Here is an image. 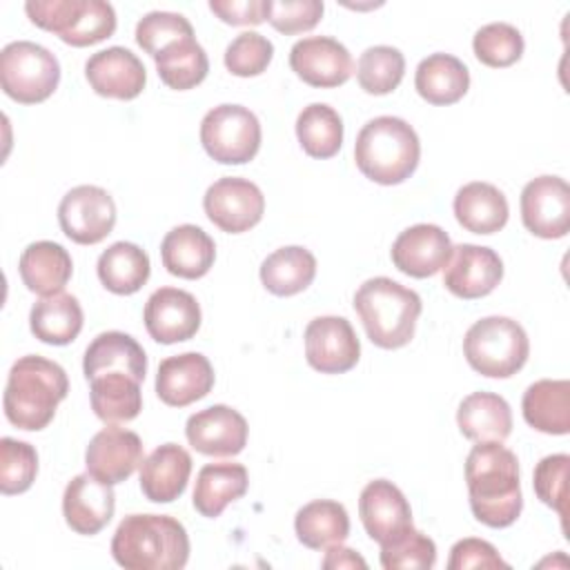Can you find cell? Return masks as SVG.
<instances>
[{
    "label": "cell",
    "mask_w": 570,
    "mask_h": 570,
    "mask_svg": "<svg viewBox=\"0 0 570 570\" xmlns=\"http://www.w3.org/2000/svg\"><path fill=\"white\" fill-rule=\"evenodd\" d=\"M89 87L102 98L134 100L147 85L142 60L125 47H107L89 56L85 62Z\"/></svg>",
    "instance_id": "18"
},
{
    "label": "cell",
    "mask_w": 570,
    "mask_h": 570,
    "mask_svg": "<svg viewBox=\"0 0 570 570\" xmlns=\"http://www.w3.org/2000/svg\"><path fill=\"white\" fill-rule=\"evenodd\" d=\"M142 461L140 436L127 428H118L116 423L96 432L85 450L87 472L109 485L127 481Z\"/></svg>",
    "instance_id": "17"
},
{
    "label": "cell",
    "mask_w": 570,
    "mask_h": 570,
    "mask_svg": "<svg viewBox=\"0 0 570 570\" xmlns=\"http://www.w3.org/2000/svg\"><path fill=\"white\" fill-rule=\"evenodd\" d=\"M358 517L367 537L379 546L412 528V508L401 488L387 479H374L361 490Z\"/></svg>",
    "instance_id": "19"
},
{
    "label": "cell",
    "mask_w": 570,
    "mask_h": 570,
    "mask_svg": "<svg viewBox=\"0 0 570 570\" xmlns=\"http://www.w3.org/2000/svg\"><path fill=\"white\" fill-rule=\"evenodd\" d=\"M20 278L29 292L49 296L62 292L73 274V261L69 252L53 240L29 243L18 261Z\"/></svg>",
    "instance_id": "27"
},
{
    "label": "cell",
    "mask_w": 570,
    "mask_h": 570,
    "mask_svg": "<svg viewBox=\"0 0 570 570\" xmlns=\"http://www.w3.org/2000/svg\"><path fill=\"white\" fill-rule=\"evenodd\" d=\"M261 122L243 105H218L203 116L200 142L220 165L249 163L261 149Z\"/></svg>",
    "instance_id": "8"
},
{
    "label": "cell",
    "mask_w": 570,
    "mask_h": 570,
    "mask_svg": "<svg viewBox=\"0 0 570 570\" xmlns=\"http://www.w3.org/2000/svg\"><path fill=\"white\" fill-rule=\"evenodd\" d=\"M214 367L205 354L183 352L160 361L156 394L169 407H185L207 396L214 387Z\"/></svg>",
    "instance_id": "20"
},
{
    "label": "cell",
    "mask_w": 570,
    "mask_h": 570,
    "mask_svg": "<svg viewBox=\"0 0 570 570\" xmlns=\"http://www.w3.org/2000/svg\"><path fill=\"white\" fill-rule=\"evenodd\" d=\"M305 358L321 374L350 372L361 358V343L343 316H316L305 327Z\"/></svg>",
    "instance_id": "12"
},
{
    "label": "cell",
    "mask_w": 570,
    "mask_h": 570,
    "mask_svg": "<svg viewBox=\"0 0 570 570\" xmlns=\"http://www.w3.org/2000/svg\"><path fill=\"white\" fill-rule=\"evenodd\" d=\"M60 82V62L42 45L13 40L0 51V87L20 105L47 100Z\"/></svg>",
    "instance_id": "7"
},
{
    "label": "cell",
    "mask_w": 570,
    "mask_h": 570,
    "mask_svg": "<svg viewBox=\"0 0 570 570\" xmlns=\"http://www.w3.org/2000/svg\"><path fill=\"white\" fill-rule=\"evenodd\" d=\"M456 425L474 443H503L512 432L510 403L494 392H472L459 403Z\"/></svg>",
    "instance_id": "30"
},
{
    "label": "cell",
    "mask_w": 570,
    "mask_h": 570,
    "mask_svg": "<svg viewBox=\"0 0 570 570\" xmlns=\"http://www.w3.org/2000/svg\"><path fill=\"white\" fill-rule=\"evenodd\" d=\"M207 218L227 234H243L256 227L265 214L261 187L240 176H223L203 196Z\"/></svg>",
    "instance_id": "10"
},
{
    "label": "cell",
    "mask_w": 570,
    "mask_h": 570,
    "mask_svg": "<svg viewBox=\"0 0 570 570\" xmlns=\"http://www.w3.org/2000/svg\"><path fill=\"white\" fill-rule=\"evenodd\" d=\"M76 7L78 0H29L24 4V11L36 27L51 31L60 38L62 31L69 27Z\"/></svg>",
    "instance_id": "49"
},
{
    "label": "cell",
    "mask_w": 570,
    "mask_h": 570,
    "mask_svg": "<svg viewBox=\"0 0 570 570\" xmlns=\"http://www.w3.org/2000/svg\"><path fill=\"white\" fill-rule=\"evenodd\" d=\"M316 276V258L301 245L274 249L261 263V283L274 296H294L312 285Z\"/></svg>",
    "instance_id": "36"
},
{
    "label": "cell",
    "mask_w": 570,
    "mask_h": 570,
    "mask_svg": "<svg viewBox=\"0 0 570 570\" xmlns=\"http://www.w3.org/2000/svg\"><path fill=\"white\" fill-rule=\"evenodd\" d=\"M452 207L463 229L483 236L503 229L510 216L505 194L497 185L483 180L463 185L456 191Z\"/></svg>",
    "instance_id": "26"
},
{
    "label": "cell",
    "mask_w": 570,
    "mask_h": 570,
    "mask_svg": "<svg viewBox=\"0 0 570 570\" xmlns=\"http://www.w3.org/2000/svg\"><path fill=\"white\" fill-rule=\"evenodd\" d=\"M354 309L376 347L399 350L412 341L423 303L414 289L387 276H374L356 289Z\"/></svg>",
    "instance_id": "5"
},
{
    "label": "cell",
    "mask_w": 570,
    "mask_h": 570,
    "mask_svg": "<svg viewBox=\"0 0 570 570\" xmlns=\"http://www.w3.org/2000/svg\"><path fill=\"white\" fill-rule=\"evenodd\" d=\"M194 27L183 13L149 11L136 24V42L142 51L156 58L165 47L183 38H191Z\"/></svg>",
    "instance_id": "44"
},
{
    "label": "cell",
    "mask_w": 570,
    "mask_h": 570,
    "mask_svg": "<svg viewBox=\"0 0 570 570\" xmlns=\"http://www.w3.org/2000/svg\"><path fill=\"white\" fill-rule=\"evenodd\" d=\"M116 31V11L105 0H78L69 27L60 40L71 47H89L107 40Z\"/></svg>",
    "instance_id": "41"
},
{
    "label": "cell",
    "mask_w": 570,
    "mask_h": 570,
    "mask_svg": "<svg viewBox=\"0 0 570 570\" xmlns=\"http://www.w3.org/2000/svg\"><path fill=\"white\" fill-rule=\"evenodd\" d=\"M274 58V45L258 31L238 33L225 49V67L238 78L263 73Z\"/></svg>",
    "instance_id": "45"
},
{
    "label": "cell",
    "mask_w": 570,
    "mask_h": 570,
    "mask_svg": "<svg viewBox=\"0 0 570 570\" xmlns=\"http://www.w3.org/2000/svg\"><path fill=\"white\" fill-rule=\"evenodd\" d=\"M154 62L160 80L176 91L194 89L209 71V58L194 36L171 42L154 58Z\"/></svg>",
    "instance_id": "37"
},
{
    "label": "cell",
    "mask_w": 570,
    "mask_h": 570,
    "mask_svg": "<svg viewBox=\"0 0 570 570\" xmlns=\"http://www.w3.org/2000/svg\"><path fill=\"white\" fill-rule=\"evenodd\" d=\"M247 421L229 405H209L194 412L185 423L189 445L205 456H236L247 445Z\"/></svg>",
    "instance_id": "16"
},
{
    "label": "cell",
    "mask_w": 570,
    "mask_h": 570,
    "mask_svg": "<svg viewBox=\"0 0 570 570\" xmlns=\"http://www.w3.org/2000/svg\"><path fill=\"white\" fill-rule=\"evenodd\" d=\"M436 563L434 541L416 530L407 528L396 539L381 546V566L385 570H430Z\"/></svg>",
    "instance_id": "43"
},
{
    "label": "cell",
    "mask_w": 570,
    "mask_h": 570,
    "mask_svg": "<svg viewBox=\"0 0 570 570\" xmlns=\"http://www.w3.org/2000/svg\"><path fill=\"white\" fill-rule=\"evenodd\" d=\"M58 223L69 240L96 245L105 240L116 225V203L111 194L98 185H78L62 196Z\"/></svg>",
    "instance_id": "9"
},
{
    "label": "cell",
    "mask_w": 570,
    "mask_h": 570,
    "mask_svg": "<svg viewBox=\"0 0 570 570\" xmlns=\"http://www.w3.org/2000/svg\"><path fill=\"white\" fill-rule=\"evenodd\" d=\"M296 539L309 550H325L343 543L350 534V517L343 503L316 499L305 503L294 517Z\"/></svg>",
    "instance_id": "35"
},
{
    "label": "cell",
    "mask_w": 570,
    "mask_h": 570,
    "mask_svg": "<svg viewBox=\"0 0 570 570\" xmlns=\"http://www.w3.org/2000/svg\"><path fill=\"white\" fill-rule=\"evenodd\" d=\"M470 510L488 528L512 525L523 510L519 461L499 441L476 443L465 459Z\"/></svg>",
    "instance_id": "1"
},
{
    "label": "cell",
    "mask_w": 570,
    "mask_h": 570,
    "mask_svg": "<svg viewBox=\"0 0 570 570\" xmlns=\"http://www.w3.org/2000/svg\"><path fill=\"white\" fill-rule=\"evenodd\" d=\"M94 414L105 423L134 421L142 410L140 381L125 372H107L89 379Z\"/></svg>",
    "instance_id": "33"
},
{
    "label": "cell",
    "mask_w": 570,
    "mask_h": 570,
    "mask_svg": "<svg viewBox=\"0 0 570 570\" xmlns=\"http://www.w3.org/2000/svg\"><path fill=\"white\" fill-rule=\"evenodd\" d=\"M116 494L109 483L85 472L73 476L62 494V514L67 525L82 537L98 534L114 517Z\"/></svg>",
    "instance_id": "22"
},
{
    "label": "cell",
    "mask_w": 570,
    "mask_h": 570,
    "mask_svg": "<svg viewBox=\"0 0 570 570\" xmlns=\"http://www.w3.org/2000/svg\"><path fill=\"white\" fill-rule=\"evenodd\" d=\"M568 454H548L543 456L532 474V485L541 503L552 508L561 517V525L566 530V503H568Z\"/></svg>",
    "instance_id": "46"
},
{
    "label": "cell",
    "mask_w": 570,
    "mask_h": 570,
    "mask_svg": "<svg viewBox=\"0 0 570 570\" xmlns=\"http://www.w3.org/2000/svg\"><path fill=\"white\" fill-rule=\"evenodd\" d=\"M96 272L105 289L118 296H129L149 281L151 263L142 247L136 243L118 240L98 256Z\"/></svg>",
    "instance_id": "34"
},
{
    "label": "cell",
    "mask_w": 570,
    "mask_h": 570,
    "mask_svg": "<svg viewBox=\"0 0 570 570\" xmlns=\"http://www.w3.org/2000/svg\"><path fill=\"white\" fill-rule=\"evenodd\" d=\"M521 220L539 238H563L570 229V185L559 176H537L525 183Z\"/></svg>",
    "instance_id": "11"
},
{
    "label": "cell",
    "mask_w": 570,
    "mask_h": 570,
    "mask_svg": "<svg viewBox=\"0 0 570 570\" xmlns=\"http://www.w3.org/2000/svg\"><path fill=\"white\" fill-rule=\"evenodd\" d=\"M111 554L125 570H180L189 559V537L169 514H129L114 532Z\"/></svg>",
    "instance_id": "3"
},
{
    "label": "cell",
    "mask_w": 570,
    "mask_h": 570,
    "mask_svg": "<svg viewBox=\"0 0 570 570\" xmlns=\"http://www.w3.org/2000/svg\"><path fill=\"white\" fill-rule=\"evenodd\" d=\"M200 305L194 294L178 287L156 289L142 312L145 327L156 343L171 345L189 341L200 330Z\"/></svg>",
    "instance_id": "15"
},
{
    "label": "cell",
    "mask_w": 570,
    "mask_h": 570,
    "mask_svg": "<svg viewBox=\"0 0 570 570\" xmlns=\"http://www.w3.org/2000/svg\"><path fill=\"white\" fill-rule=\"evenodd\" d=\"M414 87L430 105H454L470 89V71L452 53H430L416 67Z\"/></svg>",
    "instance_id": "31"
},
{
    "label": "cell",
    "mask_w": 570,
    "mask_h": 570,
    "mask_svg": "<svg viewBox=\"0 0 570 570\" xmlns=\"http://www.w3.org/2000/svg\"><path fill=\"white\" fill-rule=\"evenodd\" d=\"M421 142L410 122L399 116L367 120L354 142L358 171L379 185H399L419 167Z\"/></svg>",
    "instance_id": "4"
},
{
    "label": "cell",
    "mask_w": 570,
    "mask_h": 570,
    "mask_svg": "<svg viewBox=\"0 0 570 570\" xmlns=\"http://www.w3.org/2000/svg\"><path fill=\"white\" fill-rule=\"evenodd\" d=\"M292 71L309 87L332 89L354 73V60L343 42L332 36H307L289 49Z\"/></svg>",
    "instance_id": "14"
},
{
    "label": "cell",
    "mask_w": 570,
    "mask_h": 570,
    "mask_svg": "<svg viewBox=\"0 0 570 570\" xmlns=\"http://www.w3.org/2000/svg\"><path fill=\"white\" fill-rule=\"evenodd\" d=\"M82 307L73 294L56 292L33 303L29 312L31 334L47 345H69L82 330Z\"/></svg>",
    "instance_id": "32"
},
{
    "label": "cell",
    "mask_w": 570,
    "mask_h": 570,
    "mask_svg": "<svg viewBox=\"0 0 570 570\" xmlns=\"http://www.w3.org/2000/svg\"><path fill=\"white\" fill-rule=\"evenodd\" d=\"M247 485H249V476L243 463H234V461L207 463L196 474L191 503L196 512H200L203 517L216 519L223 514V510L229 503H234L247 492Z\"/></svg>",
    "instance_id": "29"
},
{
    "label": "cell",
    "mask_w": 570,
    "mask_h": 570,
    "mask_svg": "<svg viewBox=\"0 0 570 570\" xmlns=\"http://www.w3.org/2000/svg\"><path fill=\"white\" fill-rule=\"evenodd\" d=\"M450 252L452 240L445 229L432 223H419L396 236L390 256L399 272L412 278H428L443 269Z\"/></svg>",
    "instance_id": "21"
},
{
    "label": "cell",
    "mask_w": 570,
    "mask_h": 570,
    "mask_svg": "<svg viewBox=\"0 0 570 570\" xmlns=\"http://www.w3.org/2000/svg\"><path fill=\"white\" fill-rule=\"evenodd\" d=\"M82 372L87 381L107 372H125L142 383L147 374V354L131 334L118 330L102 332L87 345Z\"/></svg>",
    "instance_id": "25"
},
{
    "label": "cell",
    "mask_w": 570,
    "mask_h": 570,
    "mask_svg": "<svg viewBox=\"0 0 570 570\" xmlns=\"http://www.w3.org/2000/svg\"><path fill=\"white\" fill-rule=\"evenodd\" d=\"M325 4L321 0H269L267 2V22L285 33H303L318 24Z\"/></svg>",
    "instance_id": "47"
},
{
    "label": "cell",
    "mask_w": 570,
    "mask_h": 570,
    "mask_svg": "<svg viewBox=\"0 0 570 570\" xmlns=\"http://www.w3.org/2000/svg\"><path fill=\"white\" fill-rule=\"evenodd\" d=\"M269 0H209L212 13L232 27H256L267 20Z\"/></svg>",
    "instance_id": "50"
},
{
    "label": "cell",
    "mask_w": 570,
    "mask_h": 570,
    "mask_svg": "<svg viewBox=\"0 0 570 570\" xmlns=\"http://www.w3.org/2000/svg\"><path fill=\"white\" fill-rule=\"evenodd\" d=\"M472 49L479 62L492 69H503L514 65L525 49L521 31L510 22H488L476 29L472 38Z\"/></svg>",
    "instance_id": "40"
},
{
    "label": "cell",
    "mask_w": 570,
    "mask_h": 570,
    "mask_svg": "<svg viewBox=\"0 0 570 570\" xmlns=\"http://www.w3.org/2000/svg\"><path fill=\"white\" fill-rule=\"evenodd\" d=\"M69 379L56 363L38 354L20 356L7 376L2 407L11 425L27 432L45 430L67 399Z\"/></svg>",
    "instance_id": "2"
},
{
    "label": "cell",
    "mask_w": 570,
    "mask_h": 570,
    "mask_svg": "<svg viewBox=\"0 0 570 570\" xmlns=\"http://www.w3.org/2000/svg\"><path fill=\"white\" fill-rule=\"evenodd\" d=\"M405 73V58L396 47L374 45L367 47L356 62V80L365 94H392Z\"/></svg>",
    "instance_id": "39"
},
{
    "label": "cell",
    "mask_w": 570,
    "mask_h": 570,
    "mask_svg": "<svg viewBox=\"0 0 570 570\" xmlns=\"http://www.w3.org/2000/svg\"><path fill=\"white\" fill-rule=\"evenodd\" d=\"M160 258L171 276L196 281L212 269L216 243L203 227L185 223L165 234L160 243Z\"/></svg>",
    "instance_id": "23"
},
{
    "label": "cell",
    "mask_w": 570,
    "mask_h": 570,
    "mask_svg": "<svg viewBox=\"0 0 570 570\" xmlns=\"http://www.w3.org/2000/svg\"><path fill=\"white\" fill-rule=\"evenodd\" d=\"M323 568L327 570H338V568H367L365 559L361 554H356L352 548H345L341 543L325 548V559H323Z\"/></svg>",
    "instance_id": "51"
},
{
    "label": "cell",
    "mask_w": 570,
    "mask_h": 570,
    "mask_svg": "<svg viewBox=\"0 0 570 570\" xmlns=\"http://www.w3.org/2000/svg\"><path fill=\"white\" fill-rule=\"evenodd\" d=\"M468 568H503V570H508L510 563L501 559V554L497 552V548L490 541L476 539V537H465L452 546L448 570H468Z\"/></svg>",
    "instance_id": "48"
},
{
    "label": "cell",
    "mask_w": 570,
    "mask_h": 570,
    "mask_svg": "<svg viewBox=\"0 0 570 570\" xmlns=\"http://www.w3.org/2000/svg\"><path fill=\"white\" fill-rule=\"evenodd\" d=\"M189 474V452L178 443H163L140 463V490L154 503H171L185 492Z\"/></svg>",
    "instance_id": "24"
},
{
    "label": "cell",
    "mask_w": 570,
    "mask_h": 570,
    "mask_svg": "<svg viewBox=\"0 0 570 570\" xmlns=\"http://www.w3.org/2000/svg\"><path fill=\"white\" fill-rule=\"evenodd\" d=\"M521 412L530 428L563 436L570 432V383L566 379H541L528 385Z\"/></svg>",
    "instance_id": "28"
},
{
    "label": "cell",
    "mask_w": 570,
    "mask_h": 570,
    "mask_svg": "<svg viewBox=\"0 0 570 570\" xmlns=\"http://www.w3.org/2000/svg\"><path fill=\"white\" fill-rule=\"evenodd\" d=\"M38 474V452L31 443L11 436L0 439V492L22 494Z\"/></svg>",
    "instance_id": "42"
},
{
    "label": "cell",
    "mask_w": 570,
    "mask_h": 570,
    "mask_svg": "<svg viewBox=\"0 0 570 570\" xmlns=\"http://www.w3.org/2000/svg\"><path fill=\"white\" fill-rule=\"evenodd\" d=\"M503 278L501 256L483 245H452L450 258L443 265V285L450 294L463 301H474L494 292Z\"/></svg>",
    "instance_id": "13"
},
{
    "label": "cell",
    "mask_w": 570,
    "mask_h": 570,
    "mask_svg": "<svg viewBox=\"0 0 570 570\" xmlns=\"http://www.w3.org/2000/svg\"><path fill=\"white\" fill-rule=\"evenodd\" d=\"M296 138L307 156L332 158L343 145V120L334 107L312 102L296 118Z\"/></svg>",
    "instance_id": "38"
},
{
    "label": "cell",
    "mask_w": 570,
    "mask_h": 570,
    "mask_svg": "<svg viewBox=\"0 0 570 570\" xmlns=\"http://www.w3.org/2000/svg\"><path fill=\"white\" fill-rule=\"evenodd\" d=\"M530 354V341L521 323L510 316H485L472 323L463 336L468 365L488 379L517 374Z\"/></svg>",
    "instance_id": "6"
}]
</instances>
